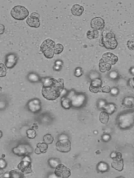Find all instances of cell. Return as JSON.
Returning a JSON list of instances; mask_svg holds the SVG:
<instances>
[{"label": "cell", "mask_w": 134, "mask_h": 178, "mask_svg": "<svg viewBox=\"0 0 134 178\" xmlns=\"http://www.w3.org/2000/svg\"><path fill=\"white\" fill-rule=\"evenodd\" d=\"M124 106L128 108H132L134 106V97L127 96L125 97L122 102Z\"/></svg>", "instance_id": "cell-19"}, {"label": "cell", "mask_w": 134, "mask_h": 178, "mask_svg": "<svg viewBox=\"0 0 134 178\" xmlns=\"http://www.w3.org/2000/svg\"><path fill=\"white\" fill-rule=\"evenodd\" d=\"M109 118V114L105 111H102L100 113L99 119L101 122L106 124L108 122Z\"/></svg>", "instance_id": "cell-24"}, {"label": "cell", "mask_w": 134, "mask_h": 178, "mask_svg": "<svg viewBox=\"0 0 134 178\" xmlns=\"http://www.w3.org/2000/svg\"><path fill=\"white\" fill-rule=\"evenodd\" d=\"M102 81L100 78L91 80L89 90L92 93H97L101 92Z\"/></svg>", "instance_id": "cell-14"}, {"label": "cell", "mask_w": 134, "mask_h": 178, "mask_svg": "<svg viewBox=\"0 0 134 178\" xmlns=\"http://www.w3.org/2000/svg\"><path fill=\"white\" fill-rule=\"evenodd\" d=\"M26 22L29 26L32 27L37 28L40 25L39 18L30 15L27 18Z\"/></svg>", "instance_id": "cell-16"}, {"label": "cell", "mask_w": 134, "mask_h": 178, "mask_svg": "<svg viewBox=\"0 0 134 178\" xmlns=\"http://www.w3.org/2000/svg\"><path fill=\"white\" fill-rule=\"evenodd\" d=\"M41 82L43 85L42 94L45 98L48 100H54L61 96L64 88L63 79H56L50 77H45L41 78Z\"/></svg>", "instance_id": "cell-1"}, {"label": "cell", "mask_w": 134, "mask_h": 178, "mask_svg": "<svg viewBox=\"0 0 134 178\" xmlns=\"http://www.w3.org/2000/svg\"><path fill=\"white\" fill-rule=\"evenodd\" d=\"M2 158H4L5 157V155L4 154H2Z\"/></svg>", "instance_id": "cell-48"}, {"label": "cell", "mask_w": 134, "mask_h": 178, "mask_svg": "<svg viewBox=\"0 0 134 178\" xmlns=\"http://www.w3.org/2000/svg\"><path fill=\"white\" fill-rule=\"evenodd\" d=\"M63 64V62L62 61L59 60H56L54 62V65L61 66H62Z\"/></svg>", "instance_id": "cell-40"}, {"label": "cell", "mask_w": 134, "mask_h": 178, "mask_svg": "<svg viewBox=\"0 0 134 178\" xmlns=\"http://www.w3.org/2000/svg\"><path fill=\"white\" fill-rule=\"evenodd\" d=\"M10 178H22L24 177V173L18 169H14L9 172Z\"/></svg>", "instance_id": "cell-22"}, {"label": "cell", "mask_w": 134, "mask_h": 178, "mask_svg": "<svg viewBox=\"0 0 134 178\" xmlns=\"http://www.w3.org/2000/svg\"><path fill=\"white\" fill-rule=\"evenodd\" d=\"M26 105L28 110L33 113H37L41 110V102L37 98H34L30 100L27 102Z\"/></svg>", "instance_id": "cell-8"}, {"label": "cell", "mask_w": 134, "mask_h": 178, "mask_svg": "<svg viewBox=\"0 0 134 178\" xmlns=\"http://www.w3.org/2000/svg\"><path fill=\"white\" fill-rule=\"evenodd\" d=\"M118 58L112 52H107L103 54L99 62V68L100 72L104 73L109 71L112 65L115 64Z\"/></svg>", "instance_id": "cell-2"}, {"label": "cell", "mask_w": 134, "mask_h": 178, "mask_svg": "<svg viewBox=\"0 0 134 178\" xmlns=\"http://www.w3.org/2000/svg\"><path fill=\"white\" fill-rule=\"evenodd\" d=\"M55 175L58 177L67 178L71 174L70 169L62 164H59L55 168L54 171Z\"/></svg>", "instance_id": "cell-10"}, {"label": "cell", "mask_w": 134, "mask_h": 178, "mask_svg": "<svg viewBox=\"0 0 134 178\" xmlns=\"http://www.w3.org/2000/svg\"><path fill=\"white\" fill-rule=\"evenodd\" d=\"M109 78L113 80H117L119 78V75L118 72L115 70H112L109 73Z\"/></svg>", "instance_id": "cell-31"}, {"label": "cell", "mask_w": 134, "mask_h": 178, "mask_svg": "<svg viewBox=\"0 0 134 178\" xmlns=\"http://www.w3.org/2000/svg\"><path fill=\"white\" fill-rule=\"evenodd\" d=\"M102 139L105 141H108L110 138V135L108 134H104L102 137Z\"/></svg>", "instance_id": "cell-39"}, {"label": "cell", "mask_w": 134, "mask_h": 178, "mask_svg": "<svg viewBox=\"0 0 134 178\" xmlns=\"http://www.w3.org/2000/svg\"><path fill=\"white\" fill-rule=\"evenodd\" d=\"M48 164L50 167L52 168H55L60 164V161L56 158H52L48 159Z\"/></svg>", "instance_id": "cell-27"}, {"label": "cell", "mask_w": 134, "mask_h": 178, "mask_svg": "<svg viewBox=\"0 0 134 178\" xmlns=\"http://www.w3.org/2000/svg\"><path fill=\"white\" fill-rule=\"evenodd\" d=\"M91 28L94 29L99 30L103 29L105 26L104 19L100 17H95L92 19L91 21Z\"/></svg>", "instance_id": "cell-11"}, {"label": "cell", "mask_w": 134, "mask_h": 178, "mask_svg": "<svg viewBox=\"0 0 134 178\" xmlns=\"http://www.w3.org/2000/svg\"><path fill=\"white\" fill-rule=\"evenodd\" d=\"M28 80L32 83H37L41 81V78L38 75L35 73L31 72L27 76Z\"/></svg>", "instance_id": "cell-21"}, {"label": "cell", "mask_w": 134, "mask_h": 178, "mask_svg": "<svg viewBox=\"0 0 134 178\" xmlns=\"http://www.w3.org/2000/svg\"><path fill=\"white\" fill-rule=\"evenodd\" d=\"M97 170L101 172L106 171L109 169L108 165L106 163L101 162H99L97 166Z\"/></svg>", "instance_id": "cell-26"}, {"label": "cell", "mask_w": 134, "mask_h": 178, "mask_svg": "<svg viewBox=\"0 0 134 178\" xmlns=\"http://www.w3.org/2000/svg\"><path fill=\"white\" fill-rule=\"evenodd\" d=\"M61 104L62 107L65 109H69L72 107L71 100L66 96L62 97Z\"/></svg>", "instance_id": "cell-20"}, {"label": "cell", "mask_w": 134, "mask_h": 178, "mask_svg": "<svg viewBox=\"0 0 134 178\" xmlns=\"http://www.w3.org/2000/svg\"><path fill=\"white\" fill-rule=\"evenodd\" d=\"M18 60V57L15 54L13 53H9L5 57V66L8 68H12L16 64Z\"/></svg>", "instance_id": "cell-12"}, {"label": "cell", "mask_w": 134, "mask_h": 178, "mask_svg": "<svg viewBox=\"0 0 134 178\" xmlns=\"http://www.w3.org/2000/svg\"><path fill=\"white\" fill-rule=\"evenodd\" d=\"M66 96L71 100L72 106L75 108H80L82 106L86 100V97L85 94L76 93L74 90L68 92Z\"/></svg>", "instance_id": "cell-4"}, {"label": "cell", "mask_w": 134, "mask_h": 178, "mask_svg": "<svg viewBox=\"0 0 134 178\" xmlns=\"http://www.w3.org/2000/svg\"><path fill=\"white\" fill-rule=\"evenodd\" d=\"M129 83L130 86L134 89V77L130 79L129 81Z\"/></svg>", "instance_id": "cell-41"}, {"label": "cell", "mask_w": 134, "mask_h": 178, "mask_svg": "<svg viewBox=\"0 0 134 178\" xmlns=\"http://www.w3.org/2000/svg\"><path fill=\"white\" fill-rule=\"evenodd\" d=\"M113 159L111 164L112 167L119 171H122L123 168L124 163L121 154L119 152L117 153L116 157Z\"/></svg>", "instance_id": "cell-15"}, {"label": "cell", "mask_w": 134, "mask_h": 178, "mask_svg": "<svg viewBox=\"0 0 134 178\" xmlns=\"http://www.w3.org/2000/svg\"><path fill=\"white\" fill-rule=\"evenodd\" d=\"M31 161L22 159L17 166L18 169L26 174L31 173L32 170L31 168Z\"/></svg>", "instance_id": "cell-13"}, {"label": "cell", "mask_w": 134, "mask_h": 178, "mask_svg": "<svg viewBox=\"0 0 134 178\" xmlns=\"http://www.w3.org/2000/svg\"><path fill=\"white\" fill-rule=\"evenodd\" d=\"M43 140L44 142L48 145L52 144L53 142L54 139L51 134H47L43 136Z\"/></svg>", "instance_id": "cell-28"}, {"label": "cell", "mask_w": 134, "mask_h": 178, "mask_svg": "<svg viewBox=\"0 0 134 178\" xmlns=\"http://www.w3.org/2000/svg\"><path fill=\"white\" fill-rule=\"evenodd\" d=\"M30 15L35 17H37L39 18L40 17V14L38 13L35 12H34L30 14Z\"/></svg>", "instance_id": "cell-43"}, {"label": "cell", "mask_w": 134, "mask_h": 178, "mask_svg": "<svg viewBox=\"0 0 134 178\" xmlns=\"http://www.w3.org/2000/svg\"><path fill=\"white\" fill-rule=\"evenodd\" d=\"M38 126L37 125L36 123H35L33 124V125L32 127V128L33 129H38Z\"/></svg>", "instance_id": "cell-46"}, {"label": "cell", "mask_w": 134, "mask_h": 178, "mask_svg": "<svg viewBox=\"0 0 134 178\" xmlns=\"http://www.w3.org/2000/svg\"><path fill=\"white\" fill-rule=\"evenodd\" d=\"M126 45L129 50L134 52V40H128L126 43Z\"/></svg>", "instance_id": "cell-35"}, {"label": "cell", "mask_w": 134, "mask_h": 178, "mask_svg": "<svg viewBox=\"0 0 134 178\" xmlns=\"http://www.w3.org/2000/svg\"><path fill=\"white\" fill-rule=\"evenodd\" d=\"M10 14L11 16L15 19L23 20L28 16L29 12L25 7L22 5H17L12 9Z\"/></svg>", "instance_id": "cell-6"}, {"label": "cell", "mask_w": 134, "mask_h": 178, "mask_svg": "<svg viewBox=\"0 0 134 178\" xmlns=\"http://www.w3.org/2000/svg\"><path fill=\"white\" fill-rule=\"evenodd\" d=\"M48 148V144L44 142L39 143L36 145L35 150V153L37 155L45 153Z\"/></svg>", "instance_id": "cell-18"}, {"label": "cell", "mask_w": 134, "mask_h": 178, "mask_svg": "<svg viewBox=\"0 0 134 178\" xmlns=\"http://www.w3.org/2000/svg\"><path fill=\"white\" fill-rule=\"evenodd\" d=\"M100 75L97 72L93 71L91 72L89 74V77L90 79L92 80L94 79L100 78Z\"/></svg>", "instance_id": "cell-32"}, {"label": "cell", "mask_w": 134, "mask_h": 178, "mask_svg": "<svg viewBox=\"0 0 134 178\" xmlns=\"http://www.w3.org/2000/svg\"><path fill=\"white\" fill-rule=\"evenodd\" d=\"M116 109L115 105L114 103H107L103 109L109 115L114 113Z\"/></svg>", "instance_id": "cell-23"}, {"label": "cell", "mask_w": 134, "mask_h": 178, "mask_svg": "<svg viewBox=\"0 0 134 178\" xmlns=\"http://www.w3.org/2000/svg\"><path fill=\"white\" fill-rule=\"evenodd\" d=\"M83 74V72L82 68L80 67H77L75 69L74 75L77 77L81 76Z\"/></svg>", "instance_id": "cell-34"}, {"label": "cell", "mask_w": 134, "mask_h": 178, "mask_svg": "<svg viewBox=\"0 0 134 178\" xmlns=\"http://www.w3.org/2000/svg\"><path fill=\"white\" fill-rule=\"evenodd\" d=\"M129 72L131 74L134 76V67H131L130 68Z\"/></svg>", "instance_id": "cell-44"}, {"label": "cell", "mask_w": 134, "mask_h": 178, "mask_svg": "<svg viewBox=\"0 0 134 178\" xmlns=\"http://www.w3.org/2000/svg\"><path fill=\"white\" fill-rule=\"evenodd\" d=\"M107 103L106 100L103 99L99 100L97 103V106L99 109H104Z\"/></svg>", "instance_id": "cell-33"}, {"label": "cell", "mask_w": 134, "mask_h": 178, "mask_svg": "<svg viewBox=\"0 0 134 178\" xmlns=\"http://www.w3.org/2000/svg\"><path fill=\"white\" fill-rule=\"evenodd\" d=\"M110 86L108 85H105L102 87L101 92L104 93H110L111 90Z\"/></svg>", "instance_id": "cell-38"}, {"label": "cell", "mask_w": 134, "mask_h": 178, "mask_svg": "<svg viewBox=\"0 0 134 178\" xmlns=\"http://www.w3.org/2000/svg\"><path fill=\"white\" fill-rule=\"evenodd\" d=\"M55 44L52 39L48 38L45 40L40 46V51L44 56L48 59L52 58L54 56V49Z\"/></svg>", "instance_id": "cell-5"}, {"label": "cell", "mask_w": 134, "mask_h": 178, "mask_svg": "<svg viewBox=\"0 0 134 178\" xmlns=\"http://www.w3.org/2000/svg\"><path fill=\"white\" fill-rule=\"evenodd\" d=\"M64 47L62 44L57 43L55 44L54 49V54L58 55L61 53L63 51Z\"/></svg>", "instance_id": "cell-29"}, {"label": "cell", "mask_w": 134, "mask_h": 178, "mask_svg": "<svg viewBox=\"0 0 134 178\" xmlns=\"http://www.w3.org/2000/svg\"><path fill=\"white\" fill-rule=\"evenodd\" d=\"M117 156V153H116L115 152H113L110 154V157L112 158H115Z\"/></svg>", "instance_id": "cell-45"}, {"label": "cell", "mask_w": 134, "mask_h": 178, "mask_svg": "<svg viewBox=\"0 0 134 178\" xmlns=\"http://www.w3.org/2000/svg\"><path fill=\"white\" fill-rule=\"evenodd\" d=\"M62 66L54 65L53 67V68L54 70L58 71L61 70L62 68Z\"/></svg>", "instance_id": "cell-42"}, {"label": "cell", "mask_w": 134, "mask_h": 178, "mask_svg": "<svg viewBox=\"0 0 134 178\" xmlns=\"http://www.w3.org/2000/svg\"><path fill=\"white\" fill-rule=\"evenodd\" d=\"M4 176L5 177H9V172H6L5 173L4 175Z\"/></svg>", "instance_id": "cell-47"}, {"label": "cell", "mask_w": 134, "mask_h": 178, "mask_svg": "<svg viewBox=\"0 0 134 178\" xmlns=\"http://www.w3.org/2000/svg\"><path fill=\"white\" fill-rule=\"evenodd\" d=\"M55 146L58 151L63 153L68 152L71 149V142L67 139H60L56 142Z\"/></svg>", "instance_id": "cell-9"}, {"label": "cell", "mask_w": 134, "mask_h": 178, "mask_svg": "<svg viewBox=\"0 0 134 178\" xmlns=\"http://www.w3.org/2000/svg\"><path fill=\"white\" fill-rule=\"evenodd\" d=\"M119 91V90L117 87H114L111 88L110 93L112 95L115 96L118 94Z\"/></svg>", "instance_id": "cell-36"}, {"label": "cell", "mask_w": 134, "mask_h": 178, "mask_svg": "<svg viewBox=\"0 0 134 178\" xmlns=\"http://www.w3.org/2000/svg\"><path fill=\"white\" fill-rule=\"evenodd\" d=\"M26 132L27 137L29 139H34L36 136V132L35 129H27Z\"/></svg>", "instance_id": "cell-30"}, {"label": "cell", "mask_w": 134, "mask_h": 178, "mask_svg": "<svg viewBox=\"0 0 134 178\" xmlns=\"http://www.w3.org/2000/svg\"><path fill=\"white\" fill-rule=\"evenodd\" d=\"M7 163L5 161L3 158H1L0 159V168L2 169L5 168L7 166Z\"/></svg>", "instance_id": "cell-37"}, {"label": "cell", "mask_w": 134, "mask_h": 178, "mask_svg": "<svg viewBox=\"0 0 134 178\" xmlns=\"http://www.w3.org/2000/svg\"><path fill=\"white\" fill-rule=\"evenodd\" d=\"M12 151L13 153L19 156H25L31 154L33 149L30 145L27 144H21L13 148Z\"/></svg>", "instance_id": "cell-7"}, {"label": "cell", "mask_w": 134, "mask_h": 178, "mask_svg": "<svg viewBox=\"0 0 134 178\" xmlns=\"http://www.w3.org/2000/svg\"><path fill=\"white\" fill-rule=\"evenodd\" d=\"M86 35L90 39H96L99 36V32L98 30L94 29L89 30L87 32Z\"/></svg>", "instance_id": "cell-25"}, {"label": "cell", "mask_w": 134, "mask_h": 178, "mask_svg": "<svg viewBox=\"0 0 134 178\" xmlns=\"http://www.w3.org/2000/svg\"><path fill=\"white\" fill-rule=\"evenodd\" d=\"M99 43L100 46L111 50L116 49L118 45L115 34L109 30H104L102 32Z\"/></svg>", "instance_id": "cell-3"}, {"label": "cell", "mask_w": 134, "mask_h": 178, "mask_svg": "<svg viewBox=\"0 0 134 178\" xmlns=\"http://www.w3.org/2000/svg\"><path fill=\"white\" fill-rule=\"evenodd\" d=\"M70 10L73 15L80 16L82 14L84 11V8L82 6L79 4H76L72 5Z\"/></svg>", "instance_id": "cell-17"}]
</instances>
